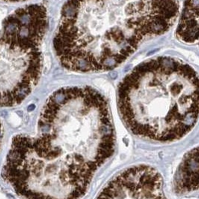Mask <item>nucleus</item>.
<instances>
[{"label": "nucleus", "instance_id": "39448f33", "mask_svg": "<svg viewBox=\"0 0 199 199\" xmlns=\"http://www.w3.org/2000/svg\"><path fill=\"white\" fill-rule=\"evenodd\" d=\"M97 199H167L158 171L145 165L123 170L103 188Z\"/></svg>", "mask_w": 199, "mask_h": 199}, {"label": "nucleus", "instance_id": "1a4fd4ad", "mask_svg": "<svg viewBox=\"0 0 199 199\" xmlns=\"http://www.w3.org/2000/svg\"><path fill=\"white\" fill-rule=\"evenodd\" d=\"M2 138H3V127H2V124L0 121V148L2 145Z\"/></svg>", "mask_w": 199, "mask_h": 199}, {"label": "nucleus", "instance_id": "9d476101", "mask_svg": "<svg viewBox=\"0 0 199 199\" xmlns=\"http://www.w3.org/2000/svg\"><path fill=\"white\" fill-rule=\"evenodd\" d=\"M6 2H20V1H24V0H4Z\"/></svg>", "mask_w": 199, "mask_h": 199}, {"label": "nucleus", "instance_id": "7ed1b4c3", "mask_svg": "<svg viewBox=\"0 0 199 199\" xmlns=\"http://www.w3.org/2000/svg\"><path fill=\"white\" fill-rule=\"evenodd\" d=\"M121 117L136 136L158 142L184 137L199 118V75L169 56L137 65L118 88Z\"/></svg>", "mask_w": 199, "mask_h": 199}, {"label": "nucleus", "instance_id": "f03ea898", "mask_svg": "<svg viewBox=\"0 0 199 199\" xmlns=\"http://www.w3.org/2000/svg\"><path fill=\"white\" fill-rule=\"evenodd\" d=\"M178 14V0H68L54 50L71 71H111L144 41L166 32Z\"/></svg>", "mask_w": 199, "mask_h": 199}, {"label": "nucleus", "instance_id": "f257e3e1", "mask_svg": "<svg viewBox=\"0 0 199 199\" xmlns=\"http://www.w3.org/2000/svg\"><path fill=\"white\" fill-rule=\"evenodd\" d=\"M109 105L91 87H67L48 98L35 136L13 138L2 177L25 199H81L112 156Z\"/></svg>", "mask_w": 199, "mask_h": 199}, {"label": "nucleus", "instance_id": "6e6552de", "mask_svg": "<svg viewBox=\"0 0 199 199\" xmlns=\"http://www.w3.org/2000/svg\"><path fill=\"white\" fill-rule=\"evenodd\" d=\"M184 43L199 46V0H185L176 31Z\"/></svg>", "mask_w": 199, "mask_h": 199}, {"label": "nucleus", "instance_id": "20e7f679", "mask_svg": "<svg viewBox=\"0 0 199 199\" xmlns=\"http://www.w3.org/2000/svg\"><path fill=\"white\" fill-rule=\"evenodd\" d=\"M40 44L2 32L0 35V106H13L26 98L42 70Z\"/></svg>", "mask_w": 199, "mask_h": 199}, {"label": "nucleus", "instance_id": "423d86ee", "mask_svg": "<svg viewBox=\"0 0 199 199\" xmlns=\"http://www.w3.org/2000/svg\"><path fill=\"white\" fill-rule=\"evenodd\" d=\"M48 25L46 8L35 4L19 8L2 23V32L41 44Z\"/></svg>", "mask_w": 199, "mask_h": 199}, {"label": "nucleus", "instance_id": "0eeeda50", "mask_svg": "<svg viewBox=\"0 0 199 199\" xmlns=\"http://www.w3.org/2000/svg\"><path fill=\"white\" fill-rule=\"evenodd\" d=\"M174 189L178 195L199 190V146L189 150L175 172Z\"/></svg>", "mask_w": 199, "mask_h": 199}]
</instances>
